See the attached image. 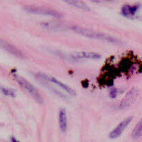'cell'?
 Here are the masks:
<instances>
[{
  "mask_svg": "<svg viewBox=\"0 0 142 142\" xmlns=\"http://www.w3.org/2000/svg\"><path fill=\"white\" fill-rule=\"evenodd\" d=\"M0 47L11 53L12 55H15L18 58H23V54L18 49L13 47V45H11L10 43L1 38H0Z\"/></svg>",
  "mask_w": 142,
  "mask_h": 142,
  "instance_id": "cell-7",
  "label": "cell"
},
{
  "mask_svg": "<svg viewBox=\"0 0 142 142\" xmlns=\"http://www.w3.org/2000/svg\"><path fill=\"white\" fill-rule=\"evenodd\" d=\"M1 90H2L3 93L5 95L10 96H12V97L15 96V92L12 89H8V88H4V87H2Z\"/></svg>",
  "mask_w": 142,
  "mask_h": 142,
  "instance_id": "cell-13",
  "label": "cell"
},
{
  "mask_svg": "<svg viewBox=\"0 0 142 142\" xmlns=\"http://www.w3.org/2000/svg\"><path fill=\"white\" fill-rule=\"evenodd\" d=\"M141 121L140 120L138 123L136 125V126L134 128L133 131H132V137L134 139H139L141 137Z\"/></svg>",
  "mask_w": 142,
  "mask_h": 142,
  "instance_id": "cell-12",
  "label": "cell"
},
{
  "mask_svg": "<svg viewBox=\"0 0 142 142\" xmlns=\"http://www.w3.org/2000/svg\"><path fill=\"white\" fill-rule=\"evenodd\" d=\"M58 122L60 128L62 132H66L67 128V117L65 109L61 108L58 113Z\"/></svg>",
  "mask_w": 142,
  "mask_h": 142,
  "instance_id": "cell-8",
  "label": "cell"
},
{
  "mask_svg": "<svg viewBox=\"0 0 142 142\" xmlns=\"http://www.w3.org/2000/svg\"><path fill=\"white\" fill-rule=\"evenodd\" d=\"M138 10H139V6H137V5L131 6V5L127 4L124 5L122 7L121 13L125 17H132L136 15Z\"/></svg>",
  "mask_w": 142,
  "mask_h": 142,
  "instance_id": "cell-10",
  "label": "cell"
},
{
  "mask_svg": "<svg viewBox=\"0 0 142 142\" xmlns=\"http://www.w3.org/2000/svg\"><path fill=\"white\" fill-rule=\"evenodd\" d=\"M15 80L17 81L18 84L21 86L22 88L26 90L34 98V99L37 101L42 103L43 101L42 98L40 94L39 93V91L36 89V87H33L31 83L26 79L21 76H15Z\"/></svg>",
  "mask_w": 142,
  "mask_h": 142,
  "instance_id": "cell-2",
  "label": "cell"
},
{
  "mask_svg": "<svg viewBox=\"0 0 142 142\" xmlns=\"http://www.w3.org/2000/svg\"><path fill=\"white\" fill-rule=\"evenodd\" d=\"M25 10L29 13H34V14H39V15H49L51 17L60 18L62 17V15L57 11L51 10V9H45V8H40V7L35 6H26L25 7Z\"/></svg>",
  "mask_w": 142,
  "mask_h": 142,
  "instance_id": "cell-3",
  "label": "cell"
},
{
  "mask_svg": "<svg viewBox=\"0 0 142 142\" xmlns=\"http://www.w3.org/2000/svg\"><path fill=\"white\" fill-rule=\"evenodd\" d=\"M38 76L40 79H41L42 80H43V81H49V82H51V83L55 84V85H56L57 86L60 87L62 89L65 90L67 93H69V94H71V95H76V91H75L74 89H72V88H70L69 86L66 85L65 84H64L63 83H62V82L59 81L56 79H55L54 77L51 76H49V75L45 74H39Z\"/></svg>",
  "mask_w": 142,
  "mask_h": 142,
  "instance_id": "cell-5",
  "label": "cell"
},
{
  "mask_svg": "<svg viewBox=\"0 0 142 142\" xmlns=\"http://www.w3.org/2000/svg\"><path fill=\"white\" fill-rule=\"evenodd\" d=\"M11 141H12V142H19V141H17V140L16 139L15 137H12V139H11Z\"/></svg>",
  "mask_w": 142,
  "mask_h": 142,
  "instance_id": "cell-15",
  "label": "cell"
},
{
  "mask_svg": "<svg viewBox=\"0 0 142 142\" xmlns=\"http://www.w3.org/2000/svg\"><path fill=\"white\" fill-rule=\"evenodd\" d=\"M62 1H63L69 5H71V6L77 8V9L84 10V11H89L90 10L89 7L81 0H62Z\"/></svg>",
  "mask_w": 142,
  "mask_h": 142,
  "instance_id": "cell-11",
  "label": "cell"
},
{
  "mask_svg": "<svg viewBox=\"0 0 142 142\" xmlns=\"http://www.w3.org/2000/svg\"><path fill=\"white\" fill-rule=\"evenodd\" d=\"M74 58L76 59H98L101 58V55L98 53H94V52H76L72 55Z\"/></svg>",
  "mask_w": 142,
  "mask_h": 142,
  "instance_id": "cell-9",
  "label": "cell"
},
{
  "mask_svg": "<svg viewBox=\"0 0 142 142\" xmlns=\"http://www.w3.org/2000/svg\"><path fill=\"white\" fill-rule=\"evenodd\" d=\"M117 89H113L112 90L110 91V96L111 98H112L116 97V96H117Z\"/></svg>",
  "mask_w": 142,
  "mask_h": 142,
  "instance_id": "cell-14",
  "label": "cell"
},
{
  "mask_svg": "<svg viewBox=\"0 0 142 142\" xmlns=\"http://www.w3.org/2000/svg\"><path fill=\"white\" fill-rule=\"evenodd\" d=\"M132 117H130L126 118L125 119L123 120L121 123H119V125H117V127H115V129L113 130L110 133V137L111 139H116V138L119 137V136L121 135L122 132L124 131V130L127 127V126L130 124V123L131 122Z\"/></svg>",
  "mask_w": 142,
  "mask_h": 142,
  "instance_id": "cell-6",
  "label": "cell"
},
{
  "mask_svg": "<svg viewBox=\"0 0 142 142\" xmlns=\"http://www.w3.org/2000/svg\"><path fill=\"white\" fill-rule=\"evenodd\" d=\"M139 95V91L137 88L133 87L124 96L122 101L120 103V108L124 109L130 106L137 100Z\"/></svg>",
  "mask_w": 142,
  "mask_h": 142,
  "instance_id": "cell-4",
  "label": "cell"
},
{
  "mask_svg": "<svg viewBox=\"0 0 142 142\" xmlns=\"http://www.w3.org/2000/svg\"><path fill=\"white\" fill-rule=\"evenodd\" d=\"M73 31L76 32L78 33L81 34L82 36L89 38L96 39V40H104L112 43L118 42L117 39L114 38L113 37L107 35L105 33H102L100 32H96L92 30L87 29L83 27H79V26H73Z\"/></svg>",
  "mask_w": 142,
  "mask_h": 142,
  "instance_id": "cell-1",
  "label": "cell"
}]
</instances>
